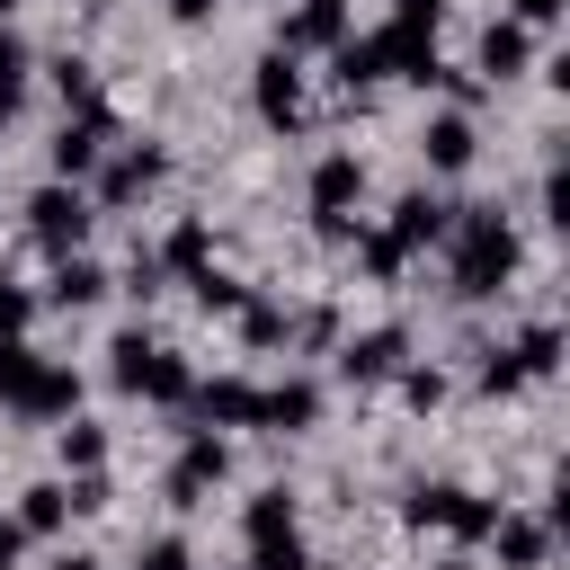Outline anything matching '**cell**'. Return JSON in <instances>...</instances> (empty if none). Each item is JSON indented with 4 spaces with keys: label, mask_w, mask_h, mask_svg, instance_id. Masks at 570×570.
Instances as JSON below:
<instances>
[{
    "label": "cell",
    "mask_w": 570,
    "mask_h": 570,
    "mask_svg": "<svg viewBox=\"0 0 570 570\" xmlns=\"http://www.w3.org/2000/svg\"><path fill=\"white\" fill-rule=\"evenodd\" d=\"M401 356H410L401 330H365V338L338 347V374H347V383H383V374H401Z\"/></svg>",
    "instance_id": "obj_9"
},
{
    "label": "cell",
    "mask_w": 570,
    "mask_h": 570,
    "mask_svg": "<svg viewBox=\"0 0 570 570\" xmlns=\"http://www.w3.org/2000/svg\"><path fill=\"white\" fill-rule=\"evenodd\" d=\"M18 543H27V534H18V517H0V570L18 561Z\"/></svg>",
    "instance_id": "obj_41"
},
{
    "label": "cell",
    "mask_w": 570,
    "mask_h": 570,
    "mask_svg": "<svg viewBox=\"0 0 570 570\" xmlns=\"http://www.w3.org/2000/svg\"><path fill=\"white\" fill-rule=\"evenodd\" d=\"M258 116L267 125H303V71H294V53L258 62Z\"/></svg>",
    "instance_id": "obj_10"
},
{
    "label": "cell",
    "mask_w": 570,
    "mask_h": 570,
    "mask_svg": "<svg viewBox=\"0 0 570 570\" xmlns=\"http://www.w3.org/2000/svg\"><path fill=\"white\" fill-rule=\"evenodd\" d=\"M312 419H321V392H312V383H276V392H258V428H285V436H294V428H312Z\"/></svg>",
    "instance_id": "obj_15"
},
{
    "label": "cell",
    "mask_w": 570,
    "mask_h": 570,
    "mask_svg": "<svg viewBox=\"0 0 570 570\" xmlns=\"http://www.w3.org/2000/svg\"><path fill=\"white\" fill-rule=\"evenodd\" d=\"M98 454H107V436H98L89 419H71V428H62V463H71V472H98Z\"/></svg>",
    "instance_id": "obj_29"
},
{
    "label": "cell",
    "mask_w": 570,
    "mask_h": 570,
    "mask_svg": "<svg viewBox=\"0 0 570 570\" xmlns=\"http://www.w3.org/2000/svg\"><path fill=\"white\" fill-rule=\"evenodd\" d=\"M89 223H98V214H89V196H80V187H62V178L27 196V232H36V240H45L53 258H80V240H89Z\"/></svg>",
    "instance_id": "obj_4"
},
{
    "label": "cell",
    "mask_w": 570,
    "mask_h": 570,
    "mask_svg": "<svg viewBox=\"0 0 570 570\" xmlns=\"http://www.w3.org/2000/svg\"><path fill=\"white\" fill-rule=\"evenodd\" d=\"M401 392H410L419 410H436V401H445V374H436V365H401Z\"/></svg>",
    "instance_id": "obj_31"
},
{
    "label": "cell",
    "mask_w": 570,
    "mask_h": 570,
    "mask_svg": "<svg viewBox=\"0 0 570 570\" xmlns=\"http://www.w3.org/2000/svg\"><path fill=\"white\" fill-rule=\"evenodd\" d=\"M151 258H160V267H178V276L196 285V276L214 267V240H205V223H178V232H169V249H151Z\"/></svg>",
    "instance_id": "obj_20"
},
{
    "label": "cell",
    "mask_w": 570,
    "mask_h": 570,
    "mask_svg": "<svg viewBox=\"0 0 570 570\" xmlns=\"http://www.w3.org/2000/svg\"><path fill=\"white\" fill-rule=\"evenodd\" d=\"M517 383H525L517 356H490V365H481V392H517Z\"/></svg>",
    "instance_id": "obj_37"
},
{
    "label": "cell",
    "mask_w": 570,
    "mask_h": 570,
    "mask_svg": "<svg viewBox=\"0 0 570 570\" xmlns=\"http://www.w3.org/2000/svg\"><path fill=\"white\" fill-rule=\"evenodd\" d=\"M240 525H249V552H258V543H285V534H294V499H285V490H258Z\"/></svg>",
    "instance_id": "obj_21"
},
{
    "label": "cell",
    "mask_w": 570,
    "mask_h": 570,
    "mask_svg": "<svg viewBox=\"0 0 570 570\" xmlns=\"http://www.w3.org/2000/svg\"><path fill=\"white\" fill-rule=\"evenodd\" d=\"M27 312H36V303H27L18 285H0V338H18V330H27Z\"/></svg>",
    "instance_id": "obj_35"
},
{
    "label": "cell",
    "mask_w": 570,
    "mask_h": 570,
    "mask_svg": "<svg viewBox=\"0 0 570 570\" xmlns=\"http://www.w3.org/2000/svg\"><path fill=\"white\" fill-rule=\"evenodd\" d=\"M53 570H107V561H89V552H62V561H53Z\"/></svg>",
    "instance_id": "obj_42"
},
{
    "label": "cell",
    "mask_w": 570,
    "mask_h": 570,
    "mask_svg": "<svg viewBox=\"0 0 570 570\" xmlns=\"http://www.w3.org/2000/svg\"><path fill=\"white\" fill-rule=\"evenodd\" d=\"M410 525H445L454 543H490V525H499V508L490 499H472V490H454V481H436V490H410V508H401Z\"/></svg>",
    "instance_id": "obj_5"
},
{
    "label": "cell",
    "mask_w": 570,
    "mask_h": 570,
    "mask_svg": "<svg viewBox=\"0 0 570 570\" xmlns=\"http://www.w3.org/2000/svg\"><path fill=\"white\" fill-rule=\"evenodd\" d=\"M356 249H365V267H374V276H401V249H392V232H365Z\"/></svg>",
    "instance_id": "obj_34"
},
{
    "label": "cell",
    "mask_w": 570,
    "mask_h": 570,
    "mask_svg": "<svg viewBox=\"0 0 570 570\" xmlns=\"http://www.w3.org/2000/svg\"><path fill=\"white\" fill-rule=\"evenodd\" d=\"M53 89H62V107L98 116V71H89V62H71V53H62V62H53Z\"/></svg>",
    "instance_id": "obj_26"
},
{
    "label": "cell",
    "mask_w": 570,
    "mask_h": 570,
    "mask_svg": "<svg viewBox=\"0 0 570 570\" xmlns=\"http://www.w3.org/2000/svg\"><path fill=\"white\" fill-rule=\"evenodd\" d=\"M9 9H18V0H0V18H9Z\"/></svg>",
    "instance_id": "obj_44"
},
{
    "label": "cell",
    "mask_w": 570,
    "mask_h": 570,
    "mask_svg": "<svg viewBox=\"0 0 570 570\" xmlns=\"http://www.w3.org/2000/svg\"><path fill=\"white\" fill-rule=\"evenodd\" d=\"M508 356H517V374H552V365H561V330H552V321H534Z\"/></svg>",
    "instance_id": "obj_25"
},
{
    "label": "cell",
    "mask_w": 570,
    "mask_h": 570,
    "mask_svg": "<svg viewBox=\"0 0 570 570\" xmlns=\"http://www.w3.org/2000/svg\"><path fill=\"white\" fill-rule=\"evenodd\" d=\"M419 142H428V160H436V169H463V160H472V116H436Z\"/></svg>",
    "instance_id": "obj_23"
},
{
    "label": "cell",
    "mask_w": 570,
    "mask_h": 570,
    "mask_svg": "<svg viewBox=\"0 0 570 570\" xmlns=\"http://www.w3.org/2000/svg\"><path fill=\"white\" fill-rule=\"evenodd\" d=\"M392 18H410V27H436V18H445V0H392Z\"/></svg>",
    "instance_id": "obj_40"
},
{
    "label": "cell",
    "mask_w": 570,
    "mask_h": 570,
    "mask_svg": "<svg viewBox=\"0 0 570 570\" xmlns=\"http://www.w3.org/2000/svg\"><path fill=\"white\" fill-rule=\"evenodd\" d=\"M223 472H232V445H223L214 428H196V436L178 445V463H169V499H178V508H196V499H205Z\"/></svg>",
    "instance_id": "obj_6"
},
{
    "label": "cell",
    "mask_w": 570,
    "mask_h": 570,
    "mask_svg": "<svg viewBox=\"0 0 570 570\" xmlns=\"http://www.w3.org/2000/svg\"><path fill=\"white\" fill-rule=\"evenodd\" d=\"M196 303H205V312H240L249 294H240L232 276H214V267H205V276H196Z\"/></svg>",
    "instance_id": "obj_30"
},
{
    "label": "cell",
    "mask_w": 570,
    "mask_h": 570,
    "mask_svg": "<svg viewBox=\"0 0 570 570\" xmlns=\"http://www.w3.org/2000/svg\"><path fill=\"white\" fill-rule=\"evenodd\" d=\"M0 401H9L18 419H71L80 374H71V365H53V356H36L27 338H0Z\"/></svg>",
    "instance_id": "obj_2"
},
{
    "label": "cell",
    "mask_w": 570,
    "mask_h": 570,
    "mask_svg": "<svg viewBox=\"0 0 570 570\" xmlns=\"http://www.w3.org/2000/svg\"><path fill=\"white\" fill-rule=\"evenodd\" d=\"M160 169H169L160 151H125V160H116V169L98 178V196H107V205H134L142 187H160Z\"/></svg>",
    "instance_id": "obj_18"
},
{
    "label": "cell",
    "mask_w": 570,
    "mask_h": 570,
    "mask_svg": "<svg viewBox=\"0 0 570 570\" xmlns=\"http://www.w3.org/2000/svg\"><path fill=\"white\" fill-rule=\"evenodd\" d=\"M98 151H107V107H98V116H80V125H62V142H53V178H62V187H80V178L98 169Z\"/></svg>",
    "instance_id": "obj_11"
},
{
    "label": "cell",
    "mask_w": 570,
    "mask_h": 570,
    "mask_svg": "<svg viewBox=\"0 0 570 570\" xmlns=\"http://www.w3.org/2000/svg\"><path fill=\"white\" fill-rule=\"evenodd\" d=\"M142 570H196V561H187L178 534H151V543H142Z\"/></svg>",
    "instance_id": "obj_33"
},
{
    "label": "cell",
    "mask_w": 570,
    "mask_h": 570,
    "mask_svg": "<svg viewBox=\"0 0 570 570\" xmlns=\"http://www.w3.org/2000/svg\"><path fill=\"white\" fill-rule=\"evenodd\" d=\"M374 45H383V71H401V80H436L445 62H436V27H410V18H392V27H374Z\"/></svg>",
    "instance_id": "obj_7"
},
{
    "label": "cell",
    "mask_w": 570,
    "mask_h": 570,
    "mask_svg": "<svg viewBox=\"0 0 570 570\" xmlns=\"http://www.w3.org/2000/svg\"><path fill=\"white\" fill-rule=\"evenodd\" d=\"M249 570H312V561H303V534H285V543H258V552H249Z\"/></svg>",
    "instance_id": "obj_32"
},
{
    "label": "cell",
    "mask_w": 570,
    "mask_h": 570,
    "mask_svg": "<svg viewBox=\"0 0 570 570\" xmlns=\"http://www.w3.org/2000/svg\"><path fill=\"white\" fill-rule=\"evenodd\" d=\"M71 517V490L62 481H36V490H18V534H53Z\"/></svg>",
    "instance_id": "obj_19"
},
{
    "label": "cell",
    "mask_w": 570,
    "mask_h": 570,
    "mask_svg": "<svg viewBox=\"0 0 570 570\" xmlns=\"http://www.w3.org/2000/svg\"><path fill=\"white\" fill-rule=\"evenodd\" d=\"M561 9H570V0H517V27H552Z\"/></svg>",
    "instance_id": "obj_39"
},
{
    "label": "cell",
    "mask_w": 570,
    "mask_h": 570,
    "mask_svg": "<svg viewBox=\"0 0 570 570\" xmlns=\"http://www.w3.org/2000/svg\"><path fill=\"white\" fill-rule=\"evenodd\" d=\"M169 9H178V18H214V0H169Z\"/></svg>",
    "instance_id": "obj_43"
},
{
    "label": "cell",
    "mask_w": 570,
    "mask_h": 570,
    "mask_svg": "<svg viewBox=\"0 0 570 570\" xmlns=\"http://www.w3.org/2000/svg\"><path fill=\"white\" fill-rule=\"evenodd\" d=\"M18 98H27V45L0 36V116H18Z\"/></svg>",
    "instance_id": "obj_28"
},
{
    "label": "cell",
    "mask_w": 570,
    "mask_h": 570,
    "mask_svg": "<svg viewBox=\"0 0 570 570\" xmlns=\"http://www.w3.org/2000/svg\"><path fill=\"white\" fill-rule=\"evenodd\" d=\"M187 401H196L205 428H258V383H240V374H214V383H196Z\"/></svg>",
    "instance_id": "obj_8"
},
{
    "label": "cell",
    "mask_w": 570,
    "mask_h": 570,
    "mask_svg": "<svg viewBox=\"0 0 570 570\" xmlns=\"http://www.w3.org/2000/svg\"><path fill=\"white\" fill-rule=\"evenodd\" d=\"M240 338H249V347H276V338H294V321H285L276 303H240Z\"/></svg>",
    "instance_id": "obj_27"
},
{
    "label": "cell",
    "mask_w": 570,
    "mask_h": 570,
    "mask_svg": "<svg viewBox=\"0 0 570 570\" xmlns=\"http://www.w3.org/2000/svg\"><path fill=\"white\" fill-rule=\"evenodd\" d=\"M428 240H445V205H436V196H401V214H392V249L410 258V249H428Z\"/></svg>",
    "instance_id": "obj_14"
},
{
    "label": "cell",
    "mask_w": 570,
    "mask_h": 570,
    "mask_svg": "<svg viewBox=\"0 0 570 570\" xmlns=\"http://www.w3.org/2000/svg\"><path fill=\"white\" fill-rule=\"evenodd\" d=\"M330 62H338V80H347V89L383 80V45H374V36H338V45H330Z\"/></svg>",
    "instance_id": "obj_22"
},
{
    "label": "cell",
    "mask_w": 570,
    "mask_h": 570,
    "mask_svg": "<svg viewBox=\"0 0 570 570\" xmlns=\"http://www.w3.org/2000/svg\"><path fill=\"white\" fill-rule=\"evenodd\" d=\"M543 214H552V223H570V169H552V178H543Z\"/></svg>",
    "instance_id": "obj_36"
},
{
    "label": "cell",
    "mask_w": 570,
    "mask_h": 570,
    "mask_svg": "<svg viewBox=\"0 0 570 570\" xmlns=\"http://www.w3.org/2000/svg\"><path fill=\"white\" fill-rule=\"evenodd\" d=\"M98 294H107V267L98 258H62L53 267V303H98Z\"/></svg>",
    "instance_id": "obj_24"
},
{
    "label": "cell",
    "mask_w": 570,
    "mask_h": 570,
    "mask_svg": "<svg viewBox=\"0 0 570 570\" xmlns=\"http://www.w3.org/2000/svg\"><path fill=\"white\" fill-rule=\"evenodd\" d=\"M356 187H365V169H356L347 151H330V160L312 169V214H321V223H330V214H347V205H356Z\"/></svg>",
    "instance_id": "obj_13"
},
{
    "label": "cell",
    "mask_w": 570,
    "mask_h": 570,
    "mask_svg": "<svg viewBox=\"0 0 570 570\" xmlns=\"http://www.w3.org/2000/svg\"><path fill=\"white\" fill-rule=\"evenodd\" d=\"M490 543H499V561H508V570H534V561L552 552V525H534V517H499V525H490Z\"/></svg>",
    "instance_id": "obj_16"
},
{
    "label": "cell",
    "mask_w": 570,
    "mask_h": 570,
    "mask_svg": "<svg viewBox=\"0 0 570 570\" xmlns=\"http://www.w3.org/2000/svg\"><path fill=\"white\" fill-rule=\"evenodd\" d=\"M62 490H71V508H80V517H89V508H107V481H98V472H80V481H62Z\"/></svg>",
    "instance_id": "obj_38"
},
{
    "label": "cell",
    "mask_w": 570,
    "mask_h": 570,
    "mask_svg": "<svg viewBox=\"0 0 570 570\" xmlns=\"http://www.w3.org/2000/svg\"><path fill=\"white\" fill-rule=\"evenodd\" d=\"M481 71H490V80H517V71H525V27H517V18H490V27H481Z\"/></svg>",
    "instance_id": "obj_17"
},
{
    "label": "cell",
    "mask_w": 570,
    "mask_h": 570,
    "mask_svg": "<svg viewBox=\"0 0 570 570\" xmlns=\"http://www.w3.org/2000/svg\"><path fill=\"white\" fill-rule=\"evenodd\" d=\"M445 232H454V294H499L508 276H517V232H508V214H490V205H463V214H445Z\"/></svg>",
    "instance_id": "obj_1"
},
{
    "label": "cell",
    "mask_w": 570,
    "mask_h": 570,
    "mask_svg": "<svg viewBox=\"0 0 570 570\" xmlns=\"http://www.w3.org/2000/svg\"><path fill=\"white\" fill-rule=\"evenodd\" d=\"M347 36V0H303L294 18H285V45L276 53H303V45H338Z\"/></svg>",
    "instance_id": "obj_12"
},
{
    "label": "cell",
    "mask_w": 570,
    "mask_h": 570,
    "mask_svg": "<svg viewBox=\"0 0 570 570\" xmlns=\"http://www.w3.org/2000/svg\"><path fill=\"white\" fill-rule=\"evenodd\" d=\"M107 356H116V383H125V392H142V401H187V392H196V374H187V356H169V347H151L142 330H125V338H116Z\"/></svg>",
    "instance_id": "obj_3"
}]
</instances>
